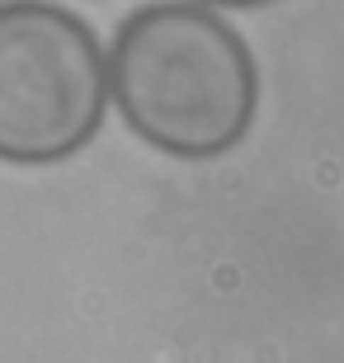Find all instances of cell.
<instances>
[{
    "label": "cell",
    "mask_w": 344,
    "mask_h": 363,
    "mask_svg": "<svg viewBox=\"0 0 344 363\" xmlns=\"http://www.w3.org/2000/svg\"><path fill=\"white\" fill-rule=\"evenodd\" d=\"M109 94L146 147L179 161H217L250 133L260 71L245 38L217 10L156 0L113 33Z\"/></svg>",
    "instance_id": "obj_1"
},
{
    "label": "cell",
    "mask_w": 344,
    "mask_h": 363,
    "mask_svg": "<svg viewBox=\"0 0 344 363\" xmlns=\"http://www.w3.org/2000/svg\"><path fill=\"white\" fill-rule=\"evenodd\" d=\"M109 108L104 48L48 0L0 5V161L57 165L85 151Z\"/></svg>",
    "instance_id": "obj_2"
},
{
    "label": "cell",
    "mask_w": 344,
    "mask_h": 363,
    "mask_svg": "<svg viewBox=\"0 0 344 363\" xmlns=\"http://www.w3.org/2000/svg\"><path fill=\"white\" fill-rule=\"evenodd\" d=\"M208 5H226V10H260V5H274V0H208Z\"/></svg>",
    "instance_id": "obj_3"
}]
</instances>
